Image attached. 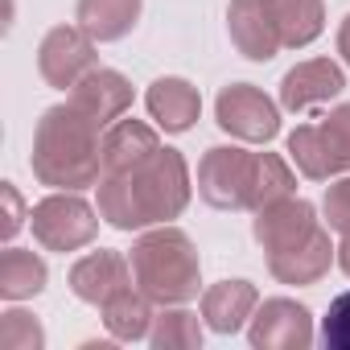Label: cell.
<instances>
[{"label": "cell", "mask_w": 350, "mask_h": 350, "mask_svg": "<svg viewBox=\"0 0 350 350\" xmlns=\"http://www.w3.org/2000/svg\"><path fill=\"white\" fill-rule=\"evenodd\" d=\"M264 5L276 21V33H280L284 50H305L325 29V5L321 0H264Z\"/></svg>", "instance_id": "20"}, {"label": "cell", "mask_w": 350, "mask_h": 350, "mask_svg": "<svg viewBox=\"0 0 350 350\" xmlns=\"http://www.w3.org/2000/svg\"><path fill=\"white\" fill-rule=\"evenodd\" d=\"M128 264H132L136 288L152 305H186L202 288V260H198L194 239L182 227L161 223V227L144 231L132 243Z\"/></svg>", "instance_id": "3"}, {"label": "cell", "mask_w": 350, "mask_h": 350, "mask_svg": "<svg viewBox=\"0 0 350 350\" xmlns=\"http://www.w3.org/2000/svg\"><path fill=\"white\" fill-rule=\"evenodd\" d=\"M288 157L309 182H329L350 173V103H338L321 124H301L288 132Z\"/></svg>", "instance_id": "4"}, {"label": "cell", "mask_w": 350, "mask_h": 350, "mask_svg": "<svg viewBox=\"0 0 350 350\" xmlns=\"http://www.w3.org/2000/svg\"><path fill=\"white\" fill-rule=\"evenodd\" d=\"M247 342L256 350H309L313 346V313L293 297H268L256 305L247 321Z\"/></svg>", "instance_id": "8"}, {"label": "cell", "mask_w": 350, "mask_h": 350, "mask_svg": "<svg viewBox=\"0 0 350 350\" xmlns=\"http://www.w3.org/2000/svg\"><path fill=\"white\" fill-rule=\"evenodd\" d=\"M103 309V325H107V334L116 338V342H140V338H148V329H152V301L136 288V284H128V288H120L111 301H103L99 305Z\"/></svg>", "instance_id": "21"}, {"label": "cell", "mask_w": 350, "mask_h": 350, "mask_svg": "<svg viewBox=\"0 0 350 350\" xmlns=\"http://www.w3.org/2000/svg\"><path fill=\"white\" fill-rule=\"evenodd\" d=\"M128 284H136V280H132V264L120 252L99 247V252H87L83 260H75V268H70V293L87 305H103Z\"/></svg>", "instance_id": "14"}, {"label": "cell", "mask_w": 350, "mask_h": 350, "mask_svg": "<svg viewBox=\"0 0 350 350\" xmlns=\"http://www.w3.org/2000/svg\"><path fill=\"white\" fill-rule=\"evenodd\" d=\"M321 215H325V227L338 231V235H350V173L338 182H329L325 198H321Z\"/></svg>", "instance_id": "26"}, {"label": "cell", "mask_w": 350, "mask_h": 350, "mask_svg": "<svg viewBox=\"0 0 350 350\" xmlns=\"http://www.w3.org/2000/svg\"><path fill=\"white\" fill-rule=\"evenodd\" d=\"M50 272H46V260L29 247H5L0 252V297L5 301H25V297H38L46 288Z\"/></svg>", "instance_id": "22"}, {"label": "cell", "mask_w": 350, "mask_h": 350, "mask_svg": "<svg viewBox=\"0 0 350 350\" xmlns=\"http://www.w3.org/2000/svg\"><path fill=\"white\" fill-rule=\"evenodd\" d=\"M148 346L152 350H194V346H202L198 313H190L182 305H161V313L152 317V329H148Z\"/></svg>", "instance_id": "23"}, {"label": "cell", "mask_w": 350, "mask_h": 350, "mask_svg": "<svg viewBox=\"0 0 350 350\" xmlns=\"http://www.w3.org/2000/svg\"><path fill=\"white\" fill-rule=\"evenodd\" d=\"M66 99H70L79 111H87L99 128H107V124H116L120 116H128V107H132V83H128L120 70L95 66L91 75H83V79L70 87Z\"/></svg>", "instance_id": "13"}, {"label": "cell", "mask_w": 350, "mask_h": 350, "mask_svg": "<svg viewBox=\"0 0 350 350\" xmlns=\"http://www.w3.org/2000/svg\"><path fill=\"white\" fill-rule=\"evenodd\" d=\"M42 346H46V329L38 325L33 313L25 309L0 313V350H42Z\"/></svg>", "instance_id": "24"}, {"label": "cell", "mask_w": 350, "mask_h": 350, "mask_svg": "<svg viewBox=\"0 0 350 350\" xmlns=\"http://www.w3.org/2000/svg\"><path fill=\"white\" fill-rule=\"evenodd\" d=\"M161 148V136L144 124V120H116L103 128V144H99V157H103V173H124L140 161H148L152 152Z\"/></svg>", "instance_id": "18"}, {"label": "cell", "mask_w": 350, "mask_h": 350, "mask_svg": "<svg viewBox=\"0 0 350 350\" xmlns=\"http://www.w3.org/2000/svg\"><path fill=\"white\" fill-rule=\"evenodd\" d=\"M346 87V75L338 62L329 58H309L297 62L284 79H280V107L284 111H313L329 99H338Z\"/></svg>", "instance_id": "11"}, {"label": "cell", "mask_w": 350, "mask_h": 350, "mask_svg": "<svg viewBox=\"0 0 350 350\" xmlns=\"http://www.w3.org/2000/svg\"><path fill=\"white\" fill-rule=\"evenodd\" d=\"M321 342L329 350H350V293L334 297L321 317Z\"/></svg>", "instance_id": "25"}, {"label": "cell", "mask_w": 350, "mask_h": 350, "mask_svg": "<svg viewBox=\"0 0 350 350\" xmlns=\"http://www.w3.org/2000/svg\"><path fill=\"white\" fill-rule=\"evenodd\" d=\"M0 194H5V227H0V235H5V239H13L21 227H25V202H21V194H17V186L13 182H5V186H0Z\"/></svg>", "instance_id": "27"}, {"label": "cell", "mask_w": 350, "mask_h": 350, "mask_svg": "<svg viewBox=\"0 0 350 350\" xmlns=\"http://www.w3.org/2000/svg\"><path fill=\"white\" fill-rule=\"evenodd\" d=\"M215 120L243 144H268L280 132V107L252 83H231L215 99Z\"/></svg>", "instance_id": "7"}, {"label": "cell", "mask_w": 350, "mask_h": 350, "mask_svg": "<svg viewBox=\"0 0 350 350\" xmlns=\"http://www.w3.org/2000/svg\"><path fill=\"white\" fill-rule=\"evenodd\" d=\"M95 38L83 25H54L38 46V70L54 91H70L83 75L95 70Z\"/></svg>", "instance_id": "9"}, {"label": "cell", "mask_w": 350, "mask_h": 350, "mask_svg": "<svg viewBox=\"0 0 350 350\" xmlns=\"http://www.w3.org/2000/svg\"><path fill=\"white\" fill-rule=\"evenodd\" d=\"M99 144H103V128L66 99V103L42 111V120L33 128L29 169L50 190H87L103 173Z\"/></svg>", "instance_id": "2"}, {"label": "cell", "mask_w": 350, "mask_h": 350, "mask_svg": "<svg viewBox=\"0 0 350 350\" xmlns=\"http://www.w3.org/2000/svg\"><path fill=\"white\" fill-rule=\"evenodd\" d=\"M144 107L157 120V128L178 136V132H190L194 120L202 116V95L186 79H157L148 87V95H144Z\"/></svg>", "instance_id": "16"}, {"label": "cell", "mask_w": 350, "mask_h": 350, "mask_svg": "<svg viewBox=\"0 0 350 350\" xmlns=\"http://www.w3.org/2000/svg\"><path fill=\"white\" fill-rule=\"evenodd\" d=\"M256 173H260V152L219 144L206 148L198 165V194L215 211H252L256 206Z\"/></svg>", "instance_id": "5"}, {"label": "cell", "mask_w": 350, "mask_h": 350, "mask_svg": "<svg viewBox=\"0 0 350 350\" xmlns=\"http://www.w3.org/2000/svg\"><path fill=\"white\" fill-rule=\"evenodd\" d=\"M260 305V293L252 280H219L202 293V321L215 334H239Z\"/></svg>", "instance_id": "17"}, {"label": "cell", "mask_w": 350, "mask_h": 350, "mask_svg": "<svg viewBox=\"0 0 350 350\" xmlns=\"http://www.w3.org/2000/svg\"><path fill=\"white\" fill-rule=\"evenodd\" d=\"M317 227H321V219H317L313 202H305V198H297V194H293V198H280V202H272V206H264V211H256V219H252V235H256V243H260L268 256L305 243Z\"/></svg>", "instance_id": "10"}, {"label": "cell", "mask_w": 350, "mask_h": 350, "mask_svg": "<svg viewBox=\"0 0 350 350\" xmlns=\"http://www.w3.org/2000/svg\"><path fill=\"white\" fill-rule=\"evenodd\" d=\"M227 33H231V46L252 62H272L284 50L264 0H231L227 5Z\"/></svg>", "instance_id": "12"}, {"label": "cell", "mask_w": 350, "mask_h": 350, "mask_svg": "<svg viewBox=\"0 0 350 350\" xmlns=\"http://www.w3.org/2000/svg\"><path fill=\"white\" fill-rule=\"evenodd\" d=\"M99 215L116 231H148L173 223L190 206V165L178 148H157L124 173H99Z\"/></svg>", "instance_id": "1"}, {"label": "cell", "mask_w": 350, "mask_h": 350, "mask_svg": "<svg viewBox=\"0 0 350 350\" xmlns=\"http://www.w3.org/2000/svg\"><path fill=\"white\" fill-rule=\"evenodd\" d=\"M99 211L79 198V190H58L50 198H42L33 211H29V227H33V239L46 247V252H79L87 243H95L99 235Z\"/></svg>", "instance_id": "6"}, {"label": "cell", "mask_w": 350, "mask_h": 350, "mask_svg": "<svg viewBox=\"0 0 350 350\" xmlns=\"http://www.w3.org/2000/svg\"><path fill=\"white\" fill-rule=\"evenodd\" d=\"M338 268L350 276V235H342V243H338Z\"/></svg>", "instance_id": "29"}, {"label": "cell", "mask_w": 350, "mask_h": 350, "mask_svg": "<svg viewBox=\"0 0 350 350\" xmlns=\"http://www.w3.org/2000/svg\"><path fill=\"white\" fill-rule=\"evenodd\" d=\"M144 0H79L75 5V25H83L99 46L120 42L136 29Z\"/></svg>", "instance_id": "19"}, {"label": "cell", "mask_w": 350, "mask_h": 350, "mask_svg": "<svg viewBox=\"0 0 350 350\" xmlns=\"http://www.w3.org/2000/svg\"><path fill=\"white\" fill-rule=\"evenodd\" d=\"M329 264H338V243L329 239V227H317L305 243L288 247V252H276L268 256V272L280 280V284H317Z\"/></svg>", "instance_id": "15"}, {"label": "cell", "mask_w": 350, "mask_h": 350, "mask_svg": "<svg viewBox=\"0 0 350 350\" xmlns=\"http://www.w3.org/2000/svg\"><path fill=\"white\" fill-rule=\"evenodd\" d=\"M338 54H342V62L350 66V17H346L342 29H338Z\"/></svg>", "instance_id": "28"}]
</instances>
